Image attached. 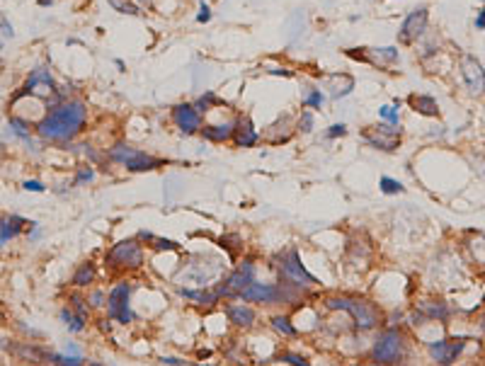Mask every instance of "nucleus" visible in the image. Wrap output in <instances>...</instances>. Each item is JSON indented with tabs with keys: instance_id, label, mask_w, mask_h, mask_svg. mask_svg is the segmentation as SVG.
I'll return each mask as SVG.
<instances>
[{
	"instance_id": "nucleus-1",
	"label": "nucleus",
	"mask_w": 485,
	"mask_h": 366,
	"mask_svg": "<svg viewBox=\"0 0 485 366\" xmlns=\"http://www.w3.org/2000/svg\"><path fill=\"white\" fill-rule=\"evenodd\" d=\"M85 119H88V110L80 99L61 102V105L51 107V112L39 121L37 131L47 141H71L80 134Z\"/></svg>"
},
{
	"instance_id": "nucleus-2",
	"label": "nucleus",
	"mask_w": 485,
	"mask_h": 366,
	"mask_svg": "<svg viewBox=\"0 0 485 366\" xmlns=\"http://www.w3.org/2000/svg\"><path fill=\"white\" fill-rule=\"evenodd\" d=\"M328 308H340V310H347V313L355 318V325L362 330H371L379 325V310L374 306L364 304V301H355V298H328L325 301Z\"/></svg>"
},
{
	"instance_id": "nucleus-3",
	"label": "nucleus",
	"mask_w": 485,
	"mask_h": 366,
	"mask_svg": "<svg viewBox=\"0 0 485 366\" xmlns=\"http://www.w3.org/2000/svg\"><path fill=\"white\" fill-rule=\"evenodd\" d=\"M403 347H405V342H403L401 332L398 330H386V332H381L374 345V359L379 364H396L403 356Z\"/></svg>"
},
{
	"instance_id": "nucleus-4",
	"label": "nucleus",
	"mask_w": 485,
	"mask_h": 366,
	"mask_svg": "<svg viewBox=\"0 0 485 366\" xmlns=\"http://www.w3.org/2000/svg\"><path fill=\"white\" fill-rule=\"evenodd\" d=\"M107 262H110L112 267H129V269H136L141 267L143 262V252H141V245L136 241H121L107 252Z\"/></svg>"
},
{
	"instance_id": "nucleus-5",
	"label": "nucleus",
	"mask_w": 485,
	"mask_h": 366,
	"mask_svg": "<svg viewBox=\"0 0 485 366\" xmlns=\"http://www.w3.org/2000/svg\"><path fill=\"white\" fill-rule=\"evenodd\" d=\"M279 269H282L284 277L292 282V286H314V284H318V279L314 277V274H308L306 267L301 265V255H298V250H289L287 255L282 257V265H279Z\"/></svg>"
},
{
	"instance_id": "nucleus-6",
	"label": "nucleus",
	"mask_w": 485,
	"mask_h": 366,
	"mask_svg": "<svg viewBox=\"0 0 485 366\" xmlns=\"http://www.w3.org/2000/svg\"><path fill=\"white\" fill-rule=\"evenodd\" d=\"M129 293H131V286L126 282L117 284L115 289L110 291V296H107V310H110V318L119 320V323H131L134 320V315H131L129 310Z\"/></svg>"
},
{
	"instance_id": "nucleus-7",
	"label": "nucleus",
	"mask_w": 485,
	"mask_h": 366,
	"mask_svg": "<svg viewBox=\"0 0 485 366\" xmlns=\"http://www.w3.org/2000/svg\"><path fill=\"white\" fill-rule=\"evenodd\" d=\"M243 301H255V304H276V301H284V298H292V293H287L282 286L276 284H255L252 282L248 289L238 293Z\"/></svg>"
},
{
	"instance_id": "nucleus-8",
	"label": "nucleus",
	"mask_w": 485,
	"mask_h": 366,
	"mask_svg": "<svg viewBox=\"0 0 485 366\" xmlns=\"http://www.w3.org/2000/svg\"><path fill=\"white\" fill-rule=\"evenodd\" d=\"M427 20H429V15H427V10H425V8L412 10L410 15L403 20L401 32H398V39H401L403 44L418 42V39L425 34V29H427Z\"/></svg>"
},
{
	"instance_id": "nucleus-9",
	"label": "nucleus",
	"mask_w": 485,
	"mask_h": 366,
	"mask_svg": "<svg viewBox=\"0 0 485 366\" xmlns=\"http://www.w3.org/2000/svg\"><path fill=\"white\" fill-rule=\"evenodd\" d=\"M364 141L381 151H393L401 143V129H393V124H379L364 131Z\"/></svg>"
},
{
	"instance_id": "nucleus-10",
	"label": "nucleus",
	"mask_w": 485,
	"mask_h": 366,
	"mask_svg": "<svg viewBox=\"0 0 485 366\" xmlns=\"http://www.w3.org/2000/svg\"><path fill=\"white\" fill-rule=\"evenodd\" d=\"M461 75H464L466 85H469V90L473 95H480L483 93V66H480V61L475 56H471V53H464L461 56Z\"/></svg>"
},
{
	"instance_id": "nucleus-11",
	"label": "nucleus",
	"mask_w": 485,
	"mask_h": 366,
	"mask_svg": "<svg viewBox=\"0 0 485 366\" xmlns=\"http://www.w3.org/2000/svg\"><path fill=\"white\" fill-rule=\"evenodd\" d=\"M252 282H255V267H252L250 260H243L240 262V267L226 279L224 286L228 289V296H238V293L243 291V289L250 286Z\"/></svg>"
},
{
	"instance_id": "nucleus-12",
	"label": "nucleus",
	"mask_w": 485,
	"mask_h": 366,
	"mask_svg": "<svg viewBox=\"0 0 485 366\" xmlns=\"http://www.w3.org/2000/svg\"><path fill=\"white\" fill-rule=\"evenodd\" d=\"M466 342L464 340H439V342H432L429 345V354L437 364H454L456 356L464 352Z\"/></svg>"
},
{
	"instance_id": "nucleus-13",
	"label": "nucleus",
	"mask_w": 485,
	"mask_h": 366,
	"mask_svg": "<svg viewBox=\"0 0 485 366\" xmlns=\"http://www.w3.org/2000/svg\"><path fill=\"white\" fill-rule=\"evenodd\" d=\"M172 121L178 124V129L182 134H194V131L202 129V119H199V112L192 105H178L172 110Z\"/></svg>"
},
{
	"instance_id": "nucleus-14",
	"label": "nucleus",
	"mask_w": 485,
	"mask_h": 366,
	"mask_svg": "<svg viewBox=\"0 0 485 366\" xmlns=\"http://www.w3.org/2000/svg\"><path fill=\"white\" fill-rule=\"evenodd\" d=\"M233 138H235V146H240V148L255 146L257 138H260V134H257L255 126H252L250 117H240V119L235 121V126H233Z\"/></svg>"
},
{
	"instance_id": "nucleus-15",
	"label": "nucleus",
	"mask_w": 485,
	"mask_h": 366,
	"mask_svg": "<svg viewBox=\"0 0 485 366\" xmlns=\"http://www.w3.org/2000/svg\"><path fill=\"white\" fill-rule=\"evenodd\" d=\"M37 85H44V88H49V90H58L56 88V83H54V78H51V73H49L47 69H37L34 73L27 78V83H25V88L20 90V93L15 95V99H20V97H25V95H32L34 93V88Z\"/></svg>"
},
{
	"instance_id": "nucleus-16",
	"label": "nucleus",
	"mask_w": 485,
	"mask_h": 366,
	"mask_svg": "<svg viewBox=\"0 0 485 366\" xmlns=\"http://www.w3.org/2000/svg\"><path fill=\"white\" fill-rule=\"evenodd\" d=\"M27 221L22 219V216H5V219H0V245H5L8 241H12V238H17L25 230Z\"/></svg>"
},
{
	"instance_id": "nucleus-17",
	"label": "nucleus",
	"mask_w": 485,
	"mask_h": 366,
	"mask_svg": "<svg viewBox=\"0 0 485 366\" xmlns=\"http://www.w3.org/2000/svg\"><path fill=\"white\" fill-rule=\"evenodd\" d=\"M226 315H228V320L233 325H238V328H250L252 323H255V310L248 308V306L243 304H233L226 308Z\"/></svg>"
},
{
	"instance_id": "nucleus-18",
	"label": "nucleus",
	"mask_w": 485,
	"mask_h": 366,
	"mask_svg": "<svg viewBox=\"0 0 485 366\" xmlns=\"http://www.w3.org/2000/svg\"><path fill=\"white\" fill-rule=\"evenodd\" d=\"M325 88H328L330 95L338 99V97H344V95H350L352 90H355V80H352L350 75H328V78H325Z\"/></svg>"
},
{
	"instance_id": "nucleus-19",
	"label": "nucleus",
	"mask_w": 485,
	"mask_h": 366,
	"mask_svg": "<svg viewBox=\"0 0 485 366\" xmlns=\"http://www.w3.org/2000/svg\"><path fill=\"white\" fill-rule=\"evenodd\" d=\"M410 105H412V110L420 112V114H425V117H437V112H439L437 99L429 97V95H410Z\"/></svg>"
},
{
	"instance_id": "nucleus-20",
	"label": "nucleus",
	"mask_w": 485,
	"mask_h": 366,
	"mask_svg": "<svg viewBox=\"0 0 485 366\" xmlns=\"http://www.w3.org/2000/svg\"><path fill=\"white\" fill-rule=\"evenodd\" d=\"M418 310L423 318H429V320H447L449 318V308L447 304H434V301H420L418 304Z\"/></svg>"
},
{
	"instance_id": "nucleus-21",
	"label": "nucleus",
	"mask_w": 485,
	"mask_h": 366,
	"mask_svg": "<svg viewBox=\"0 0 485 366\" xmlns=\"http://www.w3.org/2000/svg\"><path fill=\"white\" fill-rule=\"evenodd\" d=\"M204 138H209V141H228L230 136H233V124H226V126H206V129H202Z\"/></svg>"
},
{
	"instance_id": "nucleus-22",
	"label": "nucleus",
	"mask_w": 485,
	"mask_h": 366,
	"mask_svg": "<svg viewBox=\"0 0 485 366\" xmlns=\"http://www.w3.org/2000/svg\"><path fill=\"white\" fill-rule=\"evenodd\" d=\"M182 296L187 298H194L197 304L202 306H214L216 301H219V291H192V289H182Z\"/></svg>"
},
{
	"instance_id": "nucleus-23",
	"label": "nucleus",
	"mask_w": 485,
	"mask_h": 366,
	"mask_svg": "<svg viewBox=\"0 0 485 366\" xmlns=\"http://www.w3.org/2000/svg\"><path fill=\"white\" fill-rule=\"evenodd\" d=\"M93 279H95V265L93 262H85V265L78 267V272H75L73 284L75 286H88V284H93Z\"/></svg>"
},
{
	"instance_id": "nucleus-24",
	"label": "nucleus",
	"mask_w": 485,
	"mask_h": 366,
	"mask_svg": "<svg viewBox=\"0 0 485 366\" xmlns=\"http://www.w3.org/2000/svg\"><path fill=\"white\" fill-rule=\"evenodd\" d=\"M61 318H63V323L68 325V330H71V332H80V330L85 328V318H83V315H75L71 308H63L61 310Z\"/></svg>"
},
{
	"instance_id": "nucleus-25",
	"label": "nucleus",
	"mask_w": 485,
	"mask_h": 366,
	"mask_svg": "<svg viewBox=\"0 0 485 366\" xmlns=\"http://www.w3.org/2000/svg\"><path fill=\"white\" fill-rule=\"evenodd\" d=\"M107 3H110L117 12H121V15H139V5L131 3V0H107Z\"/></svg>"
},
{
	"instance_id": "nucleus-26",
	"label": "nucleus",
	"mask_w": 485,
	"mask_h": 366,
	"mask_svg": "<svg viewBox=\"0 0 485 366\" xmlns=\"http://www.w3.org/2000/svg\"><path fill=\"white\" fill-rule=\"evenodd\" d=\"M272 325H274L276 332H282V335H287V337H294V335H296V328H294V325L289 323L287 318H282V315L272 320Z\"/></svg>"
},
{
	"instance_id": "nucleus-27",
	"label": "nucleus",
	"mask_w": 485,
	"mask_h": 366,
	"mask_svg": "<svg viewBox=\"0 0 485 366\" xmlns=\"http://www.w3.org/2000/svg\"><path fill=\"white\" fill-rule=\"evenodd\" d=\"M10 126L15 129L17 136L25 138V141H29V124H27L25 119H20V117H10Z\"/></svg>"
},
{
	"instance_id": "nucleus-28",
	"label": "nucleus",
	"mask_w": 485,
	"mask_h": 366,
	"mask_svg": "<svg viewBox=\"0 0 485 366\" xmlns=\"http://www.w3.org/2000/svg\"><path fill=\"white\" fill-rule=\"evenodd\" d=\"M403 184L398 182V180H393V178H381V192L383 194H401L403 192Z\"/></svg>"
},
{
	"instance_id": "nucleus-29",
	"label": "nucleus",
	"mask_w": 485,
	"mask_h": 366,
	"mask_svg": "<svg viewBox=\"0 0 485 366\" xmlns=\"http://www.w3.org/2000/svg\"><path fill=\"white\" fill-rule=\"evenodd\" d=\"M49 359L54 361V364H63V366H80L83 364V359H80L78 354H71V356H61V354H49Z\"/></svg>"
},
{
	"instance_id": "nucleus-30",
	"label": "nucleus",
	"mask_w": 485,
	"mask_h": 366,
	"mask_svg": "<svg viewBox=\"0 0 485 366\" xmlns=\"http://www.w3.org/2000/svg\"><path fill=\"white\" fill-rule=\"evenodd\" d=\"M379 114L383 117V119H386L388 124H393V126H396L398 121H401V117H398V107H388V105H386V107H381Z\"/></svg>"
},
{
	"instance_id": "nucleus-31",
	"label": "nucleus",
	"mask_w": 485,
	"mask_h": 366,
	"mask_svg": "<svg viewBox=\"0 0 485 366\" xmlns=\"http://www.w3.org/2000/svg\"><path fill=\"white\" fill-rule=\"evenodd\" d=\"M216 102V95L214 93H206L204 97H199L197 99V105H194V110L197 112H209V107Z\"/></svg>"
},
{
	"instance_id": "nucleus-32",
	"label": "nucleus",
	"mask_w": 485,
	"mask_h": 366,
	"mask_svg": "<svg viewBox=\"0 0 485 366\" xmlns=\"http://www.w3.org/2000/svg\"><path fill=\"white\" fill-rule=\"evenodd\" d=\"M298 129L301 131H314V112H301V119H298Z\"/></svg>"
},
{
	"instance_id": "nucleus-33",
	"label": "nucleus",
	"mask_w": 485,
	"mask_h": 366,
	"mask_svg": "<svg viewBox=\"0 0 485 366\" xmlns=\"http://www.w3.org/2000/svg\"><path fill=\"white\" fill-rule=\"evenodd\" d=\"M323 93H320V90H314V93L308 95L306 97V107H320L323 105Z\"/></svg>"
},
{
	"instance_id": "nucleus-34",
	"label": "nucleus",
	"mask_w": 485,
	"mask_h": 366,
	"mask_svg": "<svg viewBox=\"0 0 485 366\" xmlns=\"http://www.w3.org/2000/svg\"><path fill=\"white\" fill-rule=\"evenodd\" d=\"M71 301H73V308H75V313L78 315H88V306H85V301L80 296H71Z\"/></svg>"
},
{
	"instance_id": "nucleus-35",
	"label": "nucleus",
	"mask_w": 485,
	"mask_h": 366,
	"mask_svg": "<svg viewBox=\"0 0 485 366\" xmlns=\"http://www.w3.org/2000/svg\"><path fill=\"white\" fill-rule=\"evenodd\" d=\"M279 359H282V361H289V364H294V366H308V361L303 359V356H298V354H282Z\"/></svg>"
},
{
	"instance_id": "nucleus-36",
	"label": "nucleus",
	"mask_w": 485,
	"mask_h": 366,
	"mask_svg": "<svg viewBox=\"0 0 485 366\" xmlns=\"http://www.w3.org/2000/svg\"><path fill=\"white\" fill-rule=\"evenodd\" d=\"M95 178V173L90 168H83L78 175H75V184H80V182H90V180Z\"/></svg>"
},
{
	"instance_id": "nucleus-37",
	"label": "nucleus",
	"mask_w": 485,
	"mask_h": 366,
	"mask_svg": "<svg viewBox=\"0 0 485 366\" xmlns=\"http://www.w3.org/2000/svg\"><path fill=\"white\" fill-rule=\"evenodd\" d=\"M344 134H347V126H344V124H335V126H330V131H328V136H330V138L344 136Z\"/></svg>"
},
{
	"instance_id": "nucleus-38",
	"label": "nucleus",
	"mask_w": 485,
	"mask_h": 366,
	"mask_svg": "<svg viewBox=\"0 0 485 366\" xmlns=\"http://www.w3.org/2000/svg\"><path fill=\"white\" fill-rule=\"evenodd\" d=\"M25 189H27V192H44L47 187H44L42 182H37V180H27V182H25Z\"/></svg>"
},
{
	"instance_id": "nucleus-39",
	"label": "nucleus",
	"mask_w": 485,
	"mask_h": 366,
	"mask_svg": "<svg viewBox=\"0 0 485 366\" xmlns=\"http://www.w3.org/2000/svg\"><path fill=\"white\" fill-rule=\"evenodd\" d=\"M156 250H175L178 247V243H172V241H156Z\"/></svg>"
},
{
	"instance_id": "nucleus-40",
	"label": "nucleus",
	"mask_w": 485,
	"mask_h": 366,
	"mask_svg": "<svg viewBox=\"0 0 485 366\" xmlns=\"http://www.w3.org/2000/svg\"><path fill=\"white\" fill-rule=\"evenodd\" d=\"M197 20L199 22H209L211 20V10H209V5H202V12L197 15Z\"/></svg>"
},
{
	"instance_id": "nucleus-41",
	"label": "nucleus",
	"mask_w": 485,
	"mask_h": 366,
	"mask_svg": "<svg viewBox=\"0 0 485 366\" xmlns=\"http://www.w3.org/2000/svg\"><path fill=\"white\" fill-rule=\"evenodd\" d=\"M102 301H105V293L102 291H95L93 296H90V304L93 306H102Z\"/></svg>"
},
{
	"instance_id": "nucleus-42",
	"label": "nucleus",
	"mask_w": 485,
	"mask_h": 366,
	"mask_svg": "<svg viewBox=\"0 0 485 366\" xmlns=\"http://www.w3.org/2000/svg\"><path fill=\"white\" fill-rule=\"evenodd\" d=\"M163 364H170V366H180V364H185V359H178V356H163Z\"/></svg>"
},
{
	"instance_id": "nucleus-43",
	"label": "nucleus",
	"mask_w": 485,
	"mask_h": 366,
	"mask_svg": "<svg viewBox=\"0 0 485 366\" xmlns=\"http://www.w3.org/2000/svg\"><path fill=\"white\" fill-rule=\"evenodd\" d=\"M475 27H478V29H483V27H485V15H483V10H478V15H475Z\"/></svg>"
},
{
	"instance_id": "nucleus-44",
	"label": "nucleus",
	"mask_w": 485,
	"mask_h": 366,
	"mask_svg": "<svg viewBox=\"0 0 485 366\" xmlns=\"http://www.w3.org/2000/svg\"><path fill=\"white\" fill-rule=\"evenodd\" d=\"M37 3H39V5H42V8H47V5H51L54 0H37Z\"/></svg>"
},
{
	"instance_id": "nucleus-45",
	"label": "nucleus",
	"mask_w": 485,
	"mask_h": 366,
	"mask_svg": "<svg viewBox=\"0 0 485 366\" xmlns=\"http://www.w3.org/2000/svg\"><path fill=\"white\" fill-rule=\"evenodd\" d=\"M136 3H151V0H136Z\"/></svg>"
},
{
	"instance_id": "nucleus-46",
	"label": "nucleus",
	"mask_w": 485,
	"mask_h": 366,
	"mask_svg": "<svg viewBox=\"0 0 485 366\" xmlns=\"http://www.w3.org/2000/svg\"><path fill=\"white\" fill-rule=\"evenodd\" d=\"M0 323H3V310H0Z\"/></svg>"
}]
</instances>
